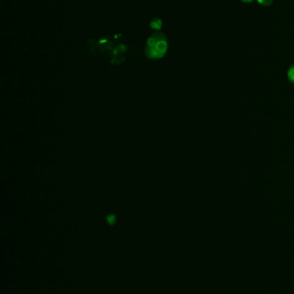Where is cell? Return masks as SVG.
I'll return each mask as SVG.
<instances>
[{"label": "cell", "mask_w": 294, "mask_h": 294, "mask_svg": "<svg viewBox=\"0 0 294 294\" xmlns=\"http://www.w3.org/2000/svg\"><path fill=\"white\" fill-rule=\"evenodd\" d=\"M166 37L162 33H155L148 39L146 55L149 58L157 59L163 57L167 51Z\"/></svg>", "instance_id": "obj_1"}, {"label": "cell", "mask_w": 294, "mask_h": 294, "mask_svg": "<svg viewBox=\"0 0 294 294\" xmlns=\"http://www.w3.org/2000/svg\"><path fill=\"white\" fill-rule=\"evenodd\" d=\"M161 26H162V22H161L160 19H154L151 22V28H153V29H160Z\"/></svg>", "instance_id": "obj_2"}, {"label": "cell", "mask_w": 294, "mask_h": 294, "mask_svg": "<svg viewBox=\"0 0 294 294\" xmlns=\"http://www.w3.org/2000/svg\"><path fill=\"white\" fill-rule=\"evenodd\" d=\"M257 2H258L259 4H262V5L268 6V5H270V4L273 3V0H257Z\"/></svg>", "instance_id": "obj_3"}, {"label": "cell", "mask_w": 294, "mask_h": 294, "mask_svg": "<svg viewBox=\"0 0 294 294\" xmlns=\"http://www.w3.org/2000/svg\"><path fill=\"white\" fill-rule=\"evenodd\" d=\"M288 76H289V79L294 83V66L291 67L289 72H288Z\"/></svg>", "instance_id": "obj_4"}, {"label": "cell", "mask_w": 294, "mask_h": 294, "mask_svg": "<svg viewBox=\"0 0 294 294\" xmlns=\"http://www.w3.org/2000/svg\"><path fill=\"white\" fill-rule=\"evenodd\" d=\"M108 222H109V224H113L114 222H115V217L113 215H110L108 217Z\"/></svg>", "instance_id": "obj_5"}, {"label": "cell", "mask_w": 294, "mask_h": 294, "mask_svg": "<svg viewBox=\"0 0 294 294\" xmlns=\"http://www.w3.org/2000/svg\"><path fill=\"white\" fill-rule=\"evenodd\" d=\"M242 2H243V3H247V4H249V3H252L254 0H241Z\"/></svg>", "instance_id": "obj_6"}]
</instances>
